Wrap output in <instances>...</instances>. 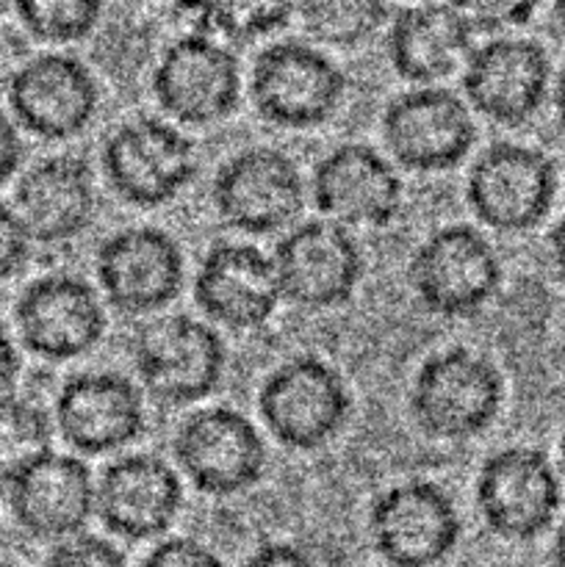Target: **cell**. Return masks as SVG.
Returning <instances> with one entry per match:
<instances>
[{
    "instance_id": "cell-43",
    "label": "cell",
    "mask_w": 565,
    "mask_h": 567,
    "mask_svg": "<svg viewBox=\"0 0 565 567\" xmlns=\"http://www.w3.org/2000/svg\"><path fill=\"white\" fill-rule=\"evenodd\" d=\"M17 0H0V11H14Z\"/></svg>"
},
{
    "instance_id": "cell-20",
    "label": "cell",
    "mask_w": 565,
    "mask_h": 567,
    "mask_svg": "<svg viewBox=\"0 0 565 567\" xmlns=\"http://www.w3.org/2000/svg\"><path fill=\"white\" fill-rule=\"evenodd\" d=\"M55 426L75 452H116L147 430L144 393L116 371H81L55 396Z\"/></svg>"
},
{
    "instance_id": "cell-25",
    "label": "cell",
    "mask_w": 565,
    "mask_h": 567,
    "mask_svg": "<svg viewBox=\"0 0 565 567\" xmlns=\"http://www.w3.org/2000/svg\"><path fill=\"white\" fill-rule=\"evenodd\" d=\"M474 53V28L449 3L419 0L388 28V59L402 81L432 86L460 72Z\"/></svg>"
},
{
    "instance_id": "cell-44",
    "label": "cell",
    "mask_w": 565,
    "mask_h": 567,
    "mask_svg": "<svg viewBox=\"0 0 565 567\" xmlns=\"http://www.w3.org/2000/svg\"><path fill=\"white\" fill-rule=\"evenodd\" d=\"M559 463H563V474H565V432H563V441H559Z\"/></svg>"
},
{
    "instance_id": "cell-2",
    "label": "cell",
    "mask_w": 565,
    "mask_h": 567,
    "mask_svg": "<svg viewBox=\"0 0 565 567\" xmlns=\"http://www.w3.org/2000/svg\"><path fill=\"white\" fill-rule=\"evenodd\" d=\"M347 75L314 42L282 39L266 44L253 66V103L269 125L310 131L341 109Z\"/></svg>"
},
{
    "instance_id": "cell-41",
    "label": "cell",
    "mask_w": 565,
    "mask_h": 567,
    "mask_svg": "<svg viewBox=\"0 0 565 567\" xmlns=\"http://www.w3.org/2000/svg\"><path fill=\"white\" fill-rule=\"evenodd\" d=\"M554 20H557L559 31L565 33V0H554Z\"/></svg>"
},
{
    "instance_id": "cell-24",
    "label": "cell",
    "mask_w": 565,
    "mask_h": 567,
    "mask_svg": "<svg viewBox=\"0 0 565 567\" xmlns=\"http://www.w3.org/2000/svg\"><path fill=\"white\" fill-rule=\"evenodd\" d=\"M14 210L33 244L59 247L92 227L97 210L92 169L75 155L33 164L14 188Z\"/></svg>"
},
{
    "instance_id": "cell-40",
    "label": "cell",
    "mask_w": 565,
    "mask_h": 567,
    "mask_svg": "<svg viewBox=\"0 0 565 567\" xmlns=\"http://www.w3.org/2000/svg\"><path fill=\"white\" fill-rule=\"evenodd\" d=\"M552 563L554 567H565V524L559 526L557 535H554V546H552Z\"/></svg>"
},
{
    "instance_id": "cell-17",
    "label": "cell",
    "mask_w": 565,
    "mask_h": 567,
    "mask_svg": "<svg viewBox=\"0 0 565 567\" xmlns=\"http://www.w3.org/2000/svg\"><path fill=\"white\" fill-rule=\"evenodd\" d=\"M22 347L50 363L92 352L105 336V308L97 291L75 275H48L20 293L14 308Z\"/></svg>"
},
{
    "instance_id": "cell-23",
    "label": "cell",
    "mask_w": 565,
    "mask_h": 567,
    "mask_svg": "<svg viewBox=\"0 0 565 567\" xmlns=\"http://www.w3.org/2000/svg\"><path fill=\"white\" fill-rule=\"evenodd\" d=\"M183 507V485L172 465L155 454H127L103 471L94 491V513L122 540L161 537Z\"/></svg>"
},
{
    "instance_id": "cell-29",
    "label": "cell",
    "mask_w": 565,
    "mask_h": 567,
    "mask_svg": "<svg viewBox=\"0 0 565 567\" xmlns=\"http://www.w3.org/2000/svg\"><path fill=\"white\" fill-rule=\"evenodd\" d=\"M53 441V421L39 404L17 393L0 399V463L6 471L39 452H48Z\"/></svg>"
},
{
    "instance_id": "cell-18",
    "label": "cell",
    "mask_w": 565,
    "mask_h": 567,
    "mask_svg": "<svg viewBox=\"0 0 565 567\" xmlns=\"http://www.w3.org/2000/svg\"><path fill=\"white\" fill-rule=\"evenodd\" d=\"M11 114L28 133L48 142H64L92 125L100 105V86L81 59L44 53L25 61L9 78Z\"/></svg>"
},
{
    "instance_id": "cell-11",
    "label": "cell",
    "mask_w": 565,
    "mask_h": 567,
    "mask_svg": "<svg viewBox=\"0 0 565 567\" xmlns=\"http://www.w3.org/2000/svg\"><path fill=\"white\" fill-rule=\"evenodd\" d=\"M210 203L227 227L266 236L291 225L305 205L299 166L275 147H247L219 166Z\"/></svg>"
},
{
    "instance_id": "cell-45",
    "label": "cell",
    "mask_w": 565,
    "mask_h": 567,
    "mask_svg": "<svg viewBox=\"0 0 565 567\" xmlns=\"http://www.w3.org/2000/svg\"><path fill=\"white\" fill-rule=\"evenodd\" d=\"M0 567H17V565H11V563H3V559H0Z\"/></svg>"
},
{
    "instance_id": "cell-30",
    "label": "cell",
    "mask_w": 565,
    "mask_h": 567,
    "mask_svg": "<svg viewBox=\"0 0 565 567\" xmlns=\"http://www.w3.org/2000/svg\"><path fill=\"white\" fill-rule=\"evenodd\" d=\"M474 33H502L535 17L541 0H452Z\"/></svg>"
},
{
    "instance_id": "cell-27",
    "label": "cell",
    "mask_w": 565,
    "mask_h": 567,
    "mask_svg": "<svg viewBox=\"0 0 565 567\" xmlns=\"http://www.w3.org/2000/svg\"><path fill=\"white\" fill-rule=\"evenodd\" d=\"M297 0H203V28L230 42H255L291 22Z\"/></svg>"
},
{
    "instance_id": "cell-14",
    "label": "cell",
    "mask_w": 565,
    "mask_h": 567,
    "mask_svg": "<svg viewBox=\"0 0 565 567\" xmlns=\"http://www.w3.org/2000/svg\"><path fill=\"white\" fill-rule=\"evenodd\" d=\"M175 460L205 496H238L260 482L266 446L253 421L230 408L197 410L175 435Z\"/></svg>"
},
{
    "instance_id": "cell-13",
    "label": "cell",
    "mask_w": 565,
    "mask_h": 567,
    "mask_svg": "<svg viewBox=\"0 0 565 567\" xmlns=\"http://www.w3.org/2000/svg\"><path fill=\"white\" fill-rule=\"evenodd\" d=\"M559 502L557 471L537 449H502L476 476V509L487 529L504 540L541 537L554 524Z\"/></svg>"
},
{
    "instance_id": "cell-12",
    "label": "cell",
    "mask_w": 565,
    "mask_h": 567,
    "mask_svg": "<svg viewBox=\"0 0 565 567\" xmlns=\"http://www.w3.org/2000/svg\"><path fill=\"white\" fill-rule=\"evenodd\" d=\"M557 194V172L546 153L524 144H491L474 161L465 197L482 225L499 233H524L548 216Z\"/></svg>"
},
{
    "instance_id": "cell-31",
    "label": "cell",
    "mask_w": 565,
    "mask_h": 567,
    "mask_svg": "<svg viewBox=\"0 0 565 567\" xmlns=\"http://www.w3.org/2000/svg\"><path fill=\"white\" fill-rule=\"evenodd\" d=\"M44 567H127V563L120 548L103 537L72 535L59 540Z\"/></svg>"
},
{
    "instance_id": "cell-7",
    "label": "cell",
    "mask_w": 565,
    "mask_h": 567,
    "mask_svg": "<svg viewBox=\"0 0 565 567\" xmlns=\"http://www.w3.org/2000/svg\"><path fill=\"white\" fill-rule=\"evenodd\" d=\"M463 520L452 496L435 482L388 487L369 509V537L391 567H435L458 548Z\"/></svg>"
},
{
    "instance_id": "cell-4",
    "label": "cell",
    "mask_w": 565,
    "mask_h": 567,
    "mask_svg": "<svg viewBox=\"0 0 565 567\" xmlns=\"http://www.w3.org/2000/svg\"><path fill=\"white\" fill-rule=\"evenodd\" d=\"M410 288L430 313L443 319L476 316L499 291L502 260L471 225H446L427 236L410 258Z\"/></svg>"
},
{
    "instance_id": "cell-5",
    "label": "cell",
    "mask_w": 565,
    "mask_h": 567,
    "mask_svg": "<svg viewBox=\"0 0 565 567\" xmlns=\"http://www.w3.org/2000/svg\"><path fill=\"white\" fill-rule=\"evenodd\" d=\"M258 413L277 443L310 452L327 446L347 426L352 396L343 377L325 360L294 358L264 380Z\"/></svg>"
},
{
    "instance_id": "cell-6",
    "label": "cell",
    "mask_w": 565,
    "mask_h": 567,
    "mask_svg": "<svg viewBox=\"0 0 565 567\" xmlns=\"http://www.w3.org/2000/svg\"><path fill=\"white\" fill-rule=\"evenodd\" d=\"M103 172L122 203L158 208L172 203L194 181L197 150L181 127L138 116L105 138Z\"/></svg>"
},
{
    "instance_id": "cell-9",
    "label": "cell",
    "mask_w": 565,
    "mask_h": 567,
    "mask_svg": "<svg viewBox=\"0 0 565 567\" xmlns=\"http://www.w3.org/2000/svg\"><path fill=\"white\" fill-rule=\"evenodd\" d=\"M153 97L181 125L203 127L227 120L242 100V66L203 31L175 39L153 70Z\"/></svg>"
},
{
    "instance_id": "cell-42",
    "label": "cell",
    "mask_w": 565,
    "mask_h": 567,
    "mask_svg": "<svg viewBox=\"0 0 565 567\" xmlns=\"http://www.w3.org/2000/svg\"><path fill=\"white\" fill-rule=\"evenodd\" d=\"M6 474H9V471H6V465L0 463V498H3L6 493Z\"/></svg>"
},
{
    "instance_id": "cell-32",
    "label": "cell",
    "mask_w": 565,
    "mask_h": 567,
    "mask_svg": "<svg viewBox=\"0 0 565 567\" xmlns=\"http://www.w3.org/2000/svg\"><path fill=\"white\" fill-rule=\"evenodd\" d=\"M31 244L14 205L0 199V282H9L11 277L20 275L31 255Z\"/></svg>"
},
{
    "instance_id": "cell-10",
    "label": "cell",
    "mask_w": 565,
    "mask_h": 567,
    "mask_svg": "<svg viewBox=\"0 0 565 567\" xmlns=\"http://www.w3.org/2000/svg\"><path fill=\"white\" fill-rule=\"evenodd\" d=\"M282 302L299 310H332L347 305L363 280V249L349 227L314 219L294 227L275 249Z\"/></svg>"
},
{
    "instance_id": "cell-15",
    "label": "cell",
    "mask_w": 565,
    "mask_h": 567,
    "mask_svg": "<svg viewBox=\"0 0 565 567\" xmlns=\"http://www.w3.org/2000/svg\"><path fill=\"white\" fill-rule=\"evenodd\" d=\"M92 474L83 460L53 449L22 460L6 474L11 518L37 540H66L81 535L94 513Z\"/></svg>"
},
{
    "instance_id": "cell-39",
    "label": "cell",
    "mask_w": 565,
    "mask_h": 567,
    "mask_svg": "<svg viewBox=\"0 0 565 567\" xmlns=\"http://www.w3.org/2000/svg\"><path fill=\"white\" fill-rule=\"evenodd\" d=\"M554 109H557L559 122L565 125V70L559 72L557 83H554Z\"/></svg>"
},
{
    "instance_id": "cell-3",
    "label": "cell",
    "mask_w": 565,
    "mask_h": 567,
    "mask_svg": "<svg viewBox=\"0 0 565 567\" xmlns=\"http://www.w3.org/2000/svg\"><path fill=\"white\" fill-rule=\"evenodd\" d=\"M219 332L192 316H164L142 327L133 343V365L144 393L166 408L203 402L225 374Z\"/></svg>"
},
{
    "instance_id": "cell-16",
    "label": "cell",
    "mask_w": 565,
    "mask_h": 567,
    "mask_svg": "<svg viewBox=\"0 0 565 567\" xmlns=\"http://www.w3.org/2000/svg\"><path fill=\"white\" fill-rule=\"evenodd\" d=\"M97 282L120 313L147 316L166 308L186 280L183 249L158 227H125L97 249Z\"/></svg>"
},
{
    "instance_id": "cell-26",
    "label": "cell",
    "mask_w": 565,
    "mask_h": 567,
    "mask_svg": "<svg viewBox=\"0 0 565 567\" xmlns=\"http://www.w3.org/2000/svg\"><path fill=\"white\" fill-rule=\"evenodd\" d=\"M294 17L310 42L352 50L386 25L388 0H297Z\"/></svg>"
},
{
    "instance_id": "cell-1",
    "label": "cell",
    "mask_w": 565,
    "mask_h": 567,
    "mask_svg": "<svg viewBox=\"0 0 565 567\" xmlns=\"http://www.w3.org/2000/svg\"><path fill=\"white\" fill-rule=\"evenodd\" d=\"M504 380L496 365L471 349L452 347L427 360L413 380L410 413L432 441H471L496 421Z\"/></svg>"
},
{
    "instance_id": "cell-37",
    "label": "cell",
    "mask_w": 565,
    "mask_h": 567,
    "mask_svg": "<svg viewBox=\"0 0 565 567\" xmlns=\"http://www.w3.org/2000/svg\"><path fill=\"white\" fill-rule=\"evenodd\" d=\"M548 252H552L554 271H557L559 280L565 282V219H559L554 225L552 236H548Z\"/></svg>"
},
{
    "instance_id": "cell-33",
    "label": "cell",
    "mask_w": 565,
    "mask_h": 567,
    "mask_svg": "<svg viewBox=\"0 0 565 567\" xmlns=\"http://www.w3.org/2000/svg\"><path fill=\"white\" fill-rule=\"evenodd\" d=\"M142 567H225L222 559L192 537H170L147 554Z\"/></svg>"
},
{
    "instance_id": "cell-36",
    "label": "cell",
    "mask_w": 565,
    "mask_h": 567,
    "mask_svg": "<svg viewBox=\"0 0 565 567\" xmlns=\"http://www.w3.org/2000/svg\"><path fill=\"white\" fill-rule=\"evenodd\" d=\"M20 352L11 338L9 327L0 321V399L17 393V382H20Z\"/></svg>"
},
{
    "instance_id": "cell-21",
    "label": "cell",
    "mask_w": 565,
    "mask_h": 567,
    "mask_svg": "<svg viewBox=\"0 0 565 567\" xmlns=\"http://www.w3.org/2000/svg\"><path fill=\"white\" fill-rule=\"evenodd\" d=\"M314 205L343 227H388L402 210V177L369 144H341L316 164Z\"/></svg>"
},
{
    "instance_id": "cell-22",
    "label": "cell",
    "mask_w": 565,
    "mask_h": 567,
    "mask_svg": "<svg viewBox=\"0 0 565 567\" xmlns=\"http://www.w3.org/2000/svg\"><path fill=\"white\" fill-rule=\"evenodd\" d=\"M194 302L216 324L258 330L282 302L275 260L253 244H214L194 275Z\"/></svg>"
},
{
    "instance_id": "cell-19",
    "label": "cell",
    "mask_w": 565,
    "mask_h": 567,
    "mask_svg": "<svg viewBox=\"0 0 565 567\" xmlns=\"http://www.w3.org/2000/svg\"><path fill=\"white\" fill-rule=\"evenodd\" d=\"M552 83V61L532 39L502 37L474 48L463 66V92L471 109L504 127H518L543 109Z\"/></svg>"
},
{
    "instance_id": "cell-34",
    "label": "cell",
    "mask_w": 565,
    "mask_h": 567,
    "mask_svg": "<svg viewBox=\"0 0 565 567\" xmlns=\"http://www.w3.org/2000/svg\"><path fill=\"white\" fill-rule=\"evenodd\" d=\"M242 567H319V563L305 548L291 543H266L249 554Z\"/></svg>"
},
{
    "instance_id": "cell-28",
    "label": "cell",
    "mask_w": 565,
    "mask_h": 567,
    "mask_svg": "<svg viewBox=\"0 0 565 567\" xmlns=\"http://www.w3.org/2000/svg\"><path fill=\"white\" fill-rule=\"evenodd\" d=\"M103 9L105 0H17L14 14L39 42L72 44L97 28Z\"/></svg>"
},
{
    "instance_id": "cell-35",
    "label": "cell",
    "mask_w": 565,
    "mask_h": 567,
    "mask_svg": "<svg viewBox=\"0 0 565 567\" xmlns=\"http://www.w3.org/2000/svg\"><path fill=\"white\" fill-rule=\"evenodd\" d=\"M22 164V138L14 122L0 111V186L14 177Z\"/></svg>"
},
{
    "instance_id": "cell-8",
    "label": "cell",
    "mask_w": 565,
    "mask_h": 567,
    "mask_svg": "<svg viewBox=\"0 0 565 567\" xmlns=\"http://www.w3.org/2000/svg\"><path fill=\"white\" fill-rule=\"evenodd\" d=\"M382 136L402 169L435 175L463 164L476 142V127L469 103L452 89L432 83L410 89L388 103Z\"/></svg>"
},
{
    "instance_id": "cell-38",
    "label": "cell",
    "mask_w": 565,
    "mask_h": 567,
    "mask_svg": "<svg viewBox=\"0 0 565 567\" xmlns=\"http://www.w3.org/2000/svg\"><path fill=\"white\" fill-rule=\"evenodd\" d=\"M554 365H557L559 377L565 380V313L559 316L557 338H554Z\"/></svg>"
}]
</instances>
